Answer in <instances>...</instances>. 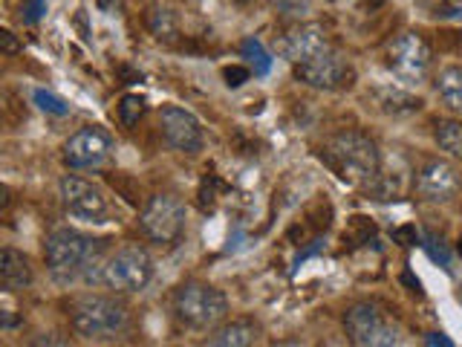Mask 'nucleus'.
<instances>
[{
    "instance_id": "nucleus-20",
    "label": "nucleus",
    "mask_w": 462,
    "mask_h": 347,
    "mask_svg": "<svg viewBox=\"0 0 462 347\" xmlns=\"http://www.w3.org/2000/svg\"><path fill=\"white\" fill-rule=\"evenodd\" d=\"M433 136H437V145L448 156L462 159V119H442V122H437Z\"/></svg>"
},
{
    "instance_id": "nucleus-32",
    "label": "nucleus",
    "mask_w": 462,
    "mask_h": 347,
    "mask_svg": "<svg viewBox=\"0 0 462 347\" xmlns=\"http://www.w3.org/2000/svg\"><path fill=\"white\" fill-rule=\"evenodd\" d=\"M365 4H367L370 9H379V6H384V4H387V0H365Z\"/></svg>"
},
{
    "instance_id": "nucleus-33",
    "label": "nucleus",
    "mask_w": 462,
    "mask_h": 347,
    "mask_svg": "<svg viewBox=\"0 0 462 347\" xmlns=\"http://www.w3.org/2000/svg\"><path fill=\"white\" fill-rule=\"evenodd\" d=\"M274 347H307V344H300V342H281V344H274Z\"/></svg>"
},
{
    "instance_id": "nucleus-17",
    "label": "nucleus",
    "mask_w": 462,
    "mask_h": 347,
    "mask_svg": "<svg viewBox=\"0 0 462 347\" xmlns=\"http://www.w3.org/2000/svg\"><path fill=\"white\" fill-rule=\"evenodd\" d=\"M437 93L442 98V105L462 116V67L459 64H451V67H445L439 70V76H437Z\"/></svg>"
},
{
    "instance_id": "nucleus-23",
    "label": "nucleus",
    "mask_w": 462,
    "mask_h": 347,
    "mask_svg": "<svg viewBox=\"0 0 462 347\" xmlns=\"http://www.w3.org/2000/svg\"><path fill=\"white\" fill-rule=\"evenodd\" d=\"M32 101L38 105V110H43V113H52V116H67L69 113V105H67L64 98H58L50 90H41V87L32 93Z\"/></svg>"
},
{
    "instance_id": "nucleus-12",
    "label": "nucleus",
    "mask_w": 462,
    "mask_h": 347,
    "mask_svg": "<svg viewBox=\"0 0 462 347\" xmlns=\"http://www.w3.org/2000/svg\"><path fill=\"white\" fill-rule=\"evenodd\" d=\"M159 130H162V139L180 154H199L202 145H206L199 119L191 110L177 105L162 108V113H159Z\"/></svg>"
},
{
    "instance_id": "nucleus-6",
    "label": "nucleus",
    "mask_w": 462,
    "mask_h": 347,
    "mask_svg": "<svg viewBox=\"0 0 462 347\" xmlns=\"http://www.w3.org/2000/svg\"><path fill=\"white\" fill-rule=\"evenodd\" d=\"M344 330L356 347H396L399 342V327L373 301L353 304L344 313Z\"/></svg>"
},
{
    "instance_id": "nucleus-28",
    "label": "nucleus",
    "mask_w": 462,
    "mask_h": 347,
    "mask_svg": "<svg viewBox=\"0 0 462 347\" xmlns=\"http://www.w3.org/2000/svg\"><path fill=\"white\" fill-rule=\"evenodd\" d=\"M393 240L399 243V246H416L419 243V231H416V226H399L396 231H393Z\"/></svg>"
},
{
    "instance_id": "nucleus-25",
    "label": "nucleus",
    "mask_w": 462,
    "mask_h": 347,
    "mask_svg": "<svg viewBox=\"0 0 462 347\" xmlns=\"http://www.w3.org/2000/svg\"><path fill=\"white\" fill-rule=\"evenodd\" d=\"M425 249H428V255L433 260H439L442 267H448V246H445L442 235L437 238V231H428V235H425Z\"/></svg>"
},
{
    "instance_id": "nucleus-13",
    "label": "nucleus",
    "mask_w": 462,
    "mask_h": 347,
    "mask_svg": "<svg viewBox=\"0 0 462 347\" xmlns=\"http://www.w3.org/2000/svg\"><path fill=\"white\" fill-rule=\"evenodd\" d=\"M416 194L425 202H451L459 192V171L445 159H428L416 171Z\"/></svg>"
},
{
    "instance_id": "nucleus-26",
    "label": "nucleus",
    "mask_w": 462,
    "mask_h": 347,
    "mask_svg": "<svg viewBox=\"0 0 462 347\" xmlns=\"http://www.w3.org/2000/svg\"><path fill=\"white\" fill-rule=\"evenodd\" d=\"M47 14V0H23L21 4V21L23 23H38Z\"/></svg>"
},
{
    "instance_id": "nucleus-1",
    "label": "nucleus",
    "mask_w": 462,
    "mask_h": 347,
    "mask_svg": "<svg viewBox=\"0 0 462 347\" xmlns=\"http://www.w3.org/2000/svg\"><path fill=\"white\" fill-rule=\"evenodd\" d=\"M321 159L350 185H370L379 177L382 168L379 148L361 130H341V134H336L327 142Z\"/></svg>"
},
{
    "instance_id": "nucleus-15",
    "label": "nucleus",
    "mask_w": 462,
    "mask_h": 347,
    "mask_svg": "<svg viewBox=\"0 0 462 347\" xmlns=\"http://www.w3.org/2000/svg\"><path fill=\"white\" fill-rule=\"evenodd\" d=\"M0 284L6 293H21L32 284V267L29 258L18 249H4L0 252Z\"/></svg>"
},
{
    "instance_id": "nucleus-30",
    "label": "nucleus",
    "mask_w": 462,
    "mask_h": 347,
    "mask_svg": "<svg viewBox=\"0 0 462 347\" xmlns=\"http://www.w3.org/2000/svg\"><path fill=\"white\" fill-rule=\"evenodd\" d=\"M425 347H454V342L445 336V333H428Z\"/></svg>"
},
{
    "instance_id": "nucleus-29",
    "label": "nucleus",
    "mask_w": 462,
    "mask_h": 347,
    "mask_svg": "<svg viewBox=\"0 0 462 347\" xmlns=\"http://www.w3.org/2000/svg\"><path fill=\"white\" fill-rule=\"evenodd\" d=\"M0 50H4L6 55H14L21 50V43L14 41V35L9 33V29H4V33H0Z\"/></svg>"
},
{
    "instance_id": "nucleus-7",
    "label": "nucleus",
    "mask_w": 462,
    "mask_h": 347,
    "mask_svg": "<svg viewBox=\"0 0 462 347\" xmlns=\"http://www.w3.org/2000/svg\"><path fill=\"white\" fill-rule=\"evenodd\" d=\"M139 229L144 238L159 246L173 243L185 229V202L173 194L148 197V202L139 211Z\"/></svg>"
},
{
    "instance_id": "nucleus-19",
    "label": "nucleus",
    "mask_w": 462,
    "mask_h": 347,
    "mask_svg": "<svg viewBox=\"0 0 462 347\" xmlns=\"http://www.w3.org/2000/svg\"><path fill=\"white\" fill-rule=\"evenodd\" d=\"M148 29H151V35L156 38V41H162V43H173L180 38V18H177V12L173 9H168V6H153L151 12H148Z\"/></svg>"
},
{
    "instance_id": "nucleus-34",
    "label": "nucleus",
    "mask_w": 462,
    "mask_h": 347,
    "mask_svg": "<svg viewBox=\"0 0 462 347\" xmlns=\"http://www.w3.org/2000/svg\"><path fill=\"white\" fill-rule=\"evenodd\" d=\"M457 252H459V258H462V235H459V240H457Z\"/></svg>"
},
{
    "instance_id": "nucleus-2",
    "label": "nucleus",
    "mask_w": 462,
    "mask_h": 347,
    "mask_svg": "<svg viewBox=\"0 0 462 347\" xmlns=\"http://www.w3.org/2000/svg\"><path fill=\"white\" fill-rule=\"evenodd\" d=\"M101 243L105 240H93L90 235H84L79 229H52L47 235V243H43V258H47V267L55 278L61 281H72L76 275L90 269V264L96 260Z\"/></svg>"
},
{
    "instance_id": "nucleus-5",
    "label": "nucleus",
    "mask_w": 462,
    "mask_h": 347,
    "mask_svg": "<svg viewBox=\"0 0 462 347\" xmlns=\"http://www.w3.org/2000/svg\"><path fill=\"white\" fill-rule=\"evenodd\" d=\"M101 281L116 293H139V289H144L153 281V260L148 249H142L136 243L116 249L107 258L105 269H101Z\"/></svg>"
},
{
    "instance_id": "nucleus-3",
    "label": "nucleus",
    "mask_w": 462,
    "mask_h": 347,
    "mask_svg": "<svg viewBox=\"0 0 462 347\" xmlns=\"http://www.w3.org/2000/svg\"><path fill=\"white\" fill-rule=\"evenodd\" d=\"M69 327L81 339H110L127 327V307L113 295H81L69 307Z\"/></svg>"
},
{
    "instance_id": "nucleus-21",
    "label": "nucleus",
    "mask_w": 462,
    "mask_h": 347,
    "mask_svg": "<svg viewBox=\"0 0 462 347\" xmlns=\"http://www.w3.org/2000/svg\"><path fill=\"white\" fill-rule=\"evenodd\" d=\"M144 110H148V101H144L139 93H125L119 98V105H116V113H119V122L130 130V127H136L142 122V116Z\"/></svg>"
},
{
    "instance_id": "nucleus-11",
    "label": "nucleus",
    "mask_w": 462,
    "mask_h": 347,
    "mask_svg": "<svg viewBox=\"0 0 462 347\" xmlns=\"http://www.w3.org/2000/svg\"><path fill=\"white\" fill-rule=\"evenodd\" d=\"M295 79L307 87H315V90H341V87H350L356 81V70L341 52L329 50L310 64H298Z\"/></svg>"
},
{
    "instance_id": "nucleus-18",
    "label": "nucleus",
    "mask_w": 462,
    "mask_h": 347,
    "mask_svg": "<svg viewBox=\"0 0 462 347\" xmlns=\"http://www.w3.org/2000/svg\"><path fill=\"white\" fill-rule=\"evenodd\" d=\"M375 101H379V108L390 116H404L422 108V98L402 90V87H379V90H375Z\"/></svg>"
},
{
    "instance_id": "nucleus-10",
    "label": "nucleus",
    "mask_w": 462,
    "mask_h": 347,
    "mask_svg": "<svg viewBox=\"0 0 462 347\" xmlns=\"http://www.w3.org/2000/svg\"><path fill=\"white\" fill-rule=\"evenodd\" d=\"M113 154V136L105 127H81L64 142V163L76 171L105 165Z\"/></svg>"
},
{
    "instance_id": "nucleus-14",
    "label": "nucleus",
    "mask_w": 462,
    "mask_h": 347,
    "mask_svg": "<svg viewBox=\"0 0 462 347\" xmlns=\"http://www.w3.org/2000/svg\"><path fill=\"white\" fill-rule=\"evenodd\" d=\"M281 50H283V55L289 58V61L298 67V64H310V61H315V58L327 55L332 47H329V38H327L324 26H318V23H298V26H292L283 35Z\"/></svg>"
},
{
    "instance_id": "nucleus-9",
    "label": "nucleus",
    "mask_w": 462,
    "mask_h": 347,
    "mask_svg": "<svg viewBox=\"0 0 462 347\" xmlns=\"http://www.w3.org/2000/svg\"><path fill=\"white\" fill-rule=\"evenodd\" d=\"M430 47L422 35L416 33H402L390 41L387 47V64L390 70L396 72L402 81L408 84H419L428 79V70H430Z\"/></svg>"
},
{
    "instance_id": "nucleus-24",
    "label": "nucleus",
    "mask_w": 462,
    "mask_h": 347,
    "mask_svg": "<svg viewBox=\"0 0 462 347\" xmlns=\"http://www.w3.org/2000/svg\"><path fill=\"white\" fill-rule=\"evenodd\" d=\"M367 192H370L375 200H382V202H387V200H399V180L379 174V177H375V180L367 185Z\"/></svg>"
},
{
    "instance_id": "nucleus-31",
    "label": "nucleus",
    "mask_w": 462,
    "mask_h": 347,
    "mask_svg": "<svg viewBox=\"0 0 462 347\" xmlns=\"http://www.w3.org/2000/svg\"><path fill=\"white\" fill-rule=\"evenodd\" d=\"M35 347H64V342H61V336H55V333H50V336H41V339L35 342Z\"/></svg>"
},
{
    "instance_id": "nucleus-4",
    "label": "nucleus",
    "mask_w": 462,
    "mask_h": 347,
    "mask_svg": "<svg viewBox=\"0 0 462 347\" xmlns=\"http://www.w3.org/2000/svg\"><path fill=\"white\" fill-rule=\"evenodd\" d=\"M173 313L188 327L208 330L228 313V298L206 281H185L173 293Z\"/></svg>"
},
{
    "instance_id": "nucleus-16",
    "label": "nucleus",
    "mask_w": 462,
    "mask_h": 347,
    "mask_svg": "<svg viewBox=\"0 0 462 347\" xmlns=\"http://www.w3.org/2000/svg\"><path fill=\"white\" fill-rule=\"evenodd\" d=\"M260 339V327L252 318H237V322L223 324L211 336V347H254Z\"/></svg>"
},
{
    "instance_id": "nucleus-8",
    "label": "nucleus",
    "mask_w": 462,
    "mask_h": 347,
    "mask_svg": "<svg viewBox=\"0 0 462 347\" xmlns=\"http://www.w3.org/2000/svg\"><path fill=\"white\" fill-rule=\"evenodd\" d=\"M58 192H61V202H64L67 214L79 217L84 223H105L107 220V214H110L107 197L90 180L67 174V177H61V183H58Z\"/></svg>"
},
{
    "instance_id": "nucleus-22",
    "label": "nucleus",
    "mask_w": 462,
    "mask_h": 347,
    "mask_svg": "<svg viewBox=\"0 0 462 347\" xmlns=\"http://www.w3.org/2000/svg\"><path fill=\"white\" fill-rule=\"evenodd\" d=\"M240 52H243L245 61L252 64L254 76H266V72L272 70V58H269L266 47H263V43H260L257 38H245V41H243V47H240Z\"/></svg>"
},
{
    "instance_id": "nucleus-27",
    "label": "nucleus",
    "mask_w": 462,
    "mask_h": 347,
    "mask_svg": "<svg viewBox=\"0 0 462 347\" xmlns=\"http://www.w3.org/2000/svg\"><path fill=\"white\" fill-rule=\"evenodd\" d=\"M249 76H252V70H249V67H240V64L226 67V70H223L226 87H240L243 81H249Z\"/></svg>"
}]
</instances>
